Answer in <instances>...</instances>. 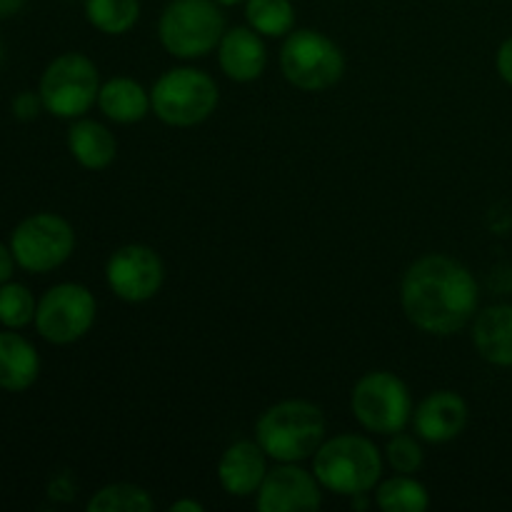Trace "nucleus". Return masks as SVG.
<instances>
[{
	"label": "nucleus",
	"instance_id": "nucleus-6",
	"mask_svg": "<svg viewBox=\"0 0 512 512\" xmlns=\"http://www.w3.org/2000/svg\"><path fill=\"white\" fill-rule=\"evenodd\" d=\"M280 68L290 85L305 93L328 90L343 78L345 58L338 45L318 30H295L280 50Z\"/></svg>",
	"mask_w": 512,
	"mask_h": 512
},
{
	"label": "nucleus",
	"instance_id": "nucleus-14",
	"mask_svg": "<svg viewBox=\"0 0 512 512\" xmlns=\"http://www.w3.org/2000/svg\"><path fill=\"white\" fill-rule=\"evenodd\" d=\"M218 60L223 73L235 83H250L263 75L268 65V50L253 28H233L218 45Z\"/></svg>",
	"mask_w": 512,
	"mask_h": 512
},
{
	"label": "nucleus",
	"instance_id": "nucleus-5",
	"mask_svg": "<svg viewBox=\"0 0 512 512\" xmlns=\"http://www.w3.org/2000/svg\"><path fill=\"white\" fill-rule=\"evenodd\" d=\"M218 85L208 73L195 68L168 70L150 90V105L163 123L190 128L218 108Z\"/></svg>",
	"mask_w": 512,
	"mask_h": 512
},
{
	"label": "nucleus",
	"instance_id": "nucleus-10",
	"mask_svg": "<svg viewBox=\"0 0 512 512\" xmlns=\"http://www.w3.org/2000/svg\"><path fill=\"white\" fill-rule=\"evenodd\" d=\"M95 313L98 305L85 285L60 283L38 300L35 328L48 343L70 345L93 328Z\"/></svg>",
	"mask_w": 512,
	"mask_h": 512
},
{
	"label": "nucleus",
	"instance_id": "nucleus-30",
	"mask_svg": "<svg viewBox=\"0 0 512 512\" xmlns=\"http://www.w3.org/2000/svg\"><path fill=\"white\" fill-rule=\"evenodd\" d=\"M203 503L198 500H178V503L170 505V512H203Z\"/></svg>",
	"mask_w": 512,
	"mask_h": 512
},
{
	"label": "nucleus",
	"instance_id": "nucleus-25",
	"mask_svg": "<svg viewBox=\"0 0 512 512\" xmlns=\"http://www.w3.org/2000/svg\"><path fill=\"white\" fill-rule=\"evenodd\" d=\"M388 463L395 473H415L423 465V448L418 445V440L403 435V430H400L388 443Z\"/></svg>",
	"mask_w": 512,
	"mask_h": 512
},
{
	"label": "nucleus",
	"instance_id": "nucleus-16",
	"mask_svg": "<svg viewBox=\"0 0 512 512\" xmlns=\"http://www.w3.org/2000/svg\"><path fill=\"white\" fill-rule=\"evenodd\" d=\"M40 358L30 340L15 330L0 333V390L23 393L38 380Z\"/></svg>",
	"mask_w": 512,
	"mask_h": 512
},
{
	"label": "nucleus",
	"instance_id": "nucleus-19",
	"mask_svg": "<svg viewBox=\"0 0 512 512\" xmlns=\"http://www.w3.org/2000/svg\"><path fill=\"white\" fill-rule=\"evenodd\" d=\"M98 105L103 110L105 118L115 120V123H138L148 115L150 95L145 93L143 85L133 78H113L105 85H100Z\"/></svg>",
	"mask_w": 512,
	"mask_h": 512
},
{
	"label": "nucleus",
	"instance_id": "nucleus-15",
	"mask_svg": "<svg viewBox=\"0 0 512 512\" xmlns=\"http://www.w3.org/2000/svg\"><path fill=\"white\" fill-rule=\"evenodd\" d=\"M265 475H268L265 450L258 443H250V440H240V443L230 445L218 463L220 485L225 488V493L235 495V498L258 493Z\"/></svg>",
	"mask_w": 512,
	"mask_h": 512
},
{
	"label": "nucleus",
	"instance_id": "nucleus-11",
	"mask_svg": "<svg viewBox=\"0 0 512 512\" xmlns=\"http://www.w3.org/2000/svg\"><path fill=\"white\" fill-rule=\"evenodd\" d=\"M110 290L128 303H145L163 288L165 265L148 245H123L105 265Z\"/></svg>",
	"mask_w": 512,
	"mask_h": 512
},
{
	"label": "nucleus",
	"instance_id": "nucleus-12",
	"mask_svg": "<svg viewBox=\"0 0 512 512\" xmlns=\"http://www.w3.org/2000/svg\"><path fill=\"white\" fill-rule=\"evenodd\" d=\"M318 478L285 463L265 475L258 490L260 512H310L320 508Z\"/></svg>",
	"mask_w": 512,
	"mask_h": 512
},
{
	"label": "nucleus",
	"instance_id": "nucleus-8",
	"mask_svg": "<svg viewBox=\"0 0 512 512\" xmlns=\"http://www.w3.org/2000/svg\"><path fill=\"white\" fill-rule=\"evenodd\" d=\"M355 420L370 433L395 435L408 425L413 413L408 385L388 370H375L355 383L350 395Z\"/></svg>",
	"mask_w": 512,
	"mask_h": 512
},
{
	"label": "nucleus",
	"instance_id": "nucleus-9",
	"mask_svg": "<svg viewBox=\"0 0 512 512\" xmlns=\"http://www.w3.org/2000/svg\"><path fill=\"white\" fill-rule=\"evenodd\" d=\"M75 233L65 218L55 213H35L18 223L10 235V250L18 268L28 273H50L73 255Z\"/></svg>",
	"mask_w": 512,
	"mask_h": 512
},
{
	"label": "nucleus",
	"instance_id": "nucleus-22",
	"mask_svg": "<svg viewBox=\"0 0 512 512\" xmlns=\"http://www.w3.org/2000/svg\"><path fill=\"white\" fill-rule=\"evenodd\" d=\"M245 18L250 28L268 38H280L295 25V10L290 0H248Z\"/></svg>",
	"mask_w": 512,
	"mask_h": 512
},
{
	"label": "nucleus",
	"instance_id": "nucleus-18",
	"mask_svg": "<svg viewBox=\"0 0 512 512\" xmlns=\"http://www.w3.org/2000/svg\"><path fill=\"white\" fill-rule=\"evenodd\" d=\"M70 155L88 170H103L118 155V143L105 125L95 120H75L68 130Z\"/></svg>",
	"mask_w": 512,
	"mask_h": 512
},
{
	"label": "nucleus",
	"instance_id": "nucleus-21",
	"mask_svg": "<svg viewBox=\"0 0 512 512\" xmlns=\"http://www.w3.org/2000/svg\"><path fill=\"white\" fill-rule=\"evenodd\" d=\"M428 505V490L410 475H395L378 488V508L385 512H425Z\"/></svg>",
	"mask_w": 512,
	"mask_h": 512
},
{
	"label": "nucleus",
	"instance_id": "nucleus-1",
	"mask_svg": "<svg viewBox=\"0 0 512 512\" xmlns=\"http://www.w3.org/2000/svg\"><path fill=\"white\" fill-rule=\"evenodd\" d=\"M400 300L415 328L430 335H453L463 330L478 310V283L458 260L425 255L405 273Z\"/></svg>",
	"mask_w": 512,
	"mask_h": 512
},
{
	"label": "nucleus",
	"instance_id": "nucleus-3",
	"mask_svg": "<svg viewBox=\"0 0 512 512\" xmlns=\"http://www.w3.org/2000/svg\"><path fill=\"white\" fill-rule=\"evenodd\" d=\"M383 460L378 448L360 435L325 440L313 458V475L325 490L338 495H365L378 485Z\"/></svg>",
	"mask_w": 512,
	"mask_h": 512
},
{
	"label": "nucleus",
	"instance_id": "nucleus-23",
	"mask_svg": "<svg viewBox=\"0 0 512 512\" xmlns=\"http://www.w3.org/2000/svg\"><path fill=\"white\" fill-rule=\"evenodd\" d=\"M153 498L148 490L130 483L105 485L88 500V512H150Z\"/></svg>",
	"mask_w": 512,
	"mask_h": 512
},
{
	"label": "nucleus",
	"instance_id": "nucleus-29",
	"mask_svg": "<svg viewBox=\"0 0 512 512\" xmlns=\"http://www.w3.org/2000/svg\"><path fill=\"white\" fill-rule=\"evenodd\" d=\"M25 0H0V18H13L23 10Z\"/></svg>",
	"mask_w": 512,
	"mask_h": 512
},
{
	"label": "nucleus",
	"instance_id": "nucleus-4",
	"mask_svg": "<svg viewBox=\"0 0 512 512\" xmlns=\"http://www.w3.org/2000/svg\"><path fill=\"white\" fill-rule=\"evenodd\" d=\"M163 48L175 58H203L225 35V18L215 0H170L158 23Z\"/></svg>",
	"mask_w": 512,
	"mask_h": 512
},
{
	"label": "nucleus",
	"instance_id": "nucleus-31",
	"mask_svg": "<svg viewBox=\"0 0 512 512\" xmlns=\"http://www.w3.org/2000/svg\"><path fill=\"white\" fill-rule=\"evenodd\" d=\"M218 5H238V3H245V0H215Z\"/></svg>",
	"mask_w": 512,
	"mask_h": 512
},
{
	"label": "nucleus",
	"instance_id": "nucleus-27",
	"mask_svg": "<svg viewBox=\"0 0 512 512\" xmlns=\"http://www.w3.org/2000/svg\"><path fill=\"white\" fill-rule=\"evenodd\" d=\"M498 73L505 83L512 85V38L505 40L498 50Z\"/></svg>",
	"mask_w": 512,
	"mask_h": 512
},
{
	"label": "nucleus",
	"instance_id": "nucleus-2",
	"mask_svg": "<svg viewBox=\"0 0 512 512\" xmlns=\"http://www.w3.org/2000/svg\"><path fill=\"white\" fill-rule=\"evenodd\" d=\"M258 445L278 463H298L318 453L325 440V418L308 400H283L260 415Z\"/></svg>",
	"mask_w": 512,
	"mask_h": 512
},
{
	"label": "nucleus",
	"instance_id": "nucleus-32",
	"mask_svg": "<svg viewBox=\"0 0 512 512\" xmlns=\"http://www.w3.org/2000/svg\"><path fill=\"white\" fill-rule=\"evenodd\" d=\"M3 53H5V50H3V43H0V63H3Z\"/></svg>",
	"mask_w": 512,
	"mask_h": 512
},
{
	"label": "nucleus",
	"instance_id": "nucleus-17",
	"mask_svg": "<svg viewBox=\"0 0 512 512\" xmlns=\"http://www.w3.org/2000/svg\"><path fill=\"white\" fill-rule=\"evenodd\" d=\"M473 343L488 363L512 368V305H493L475 318Z\"/></svg>",
	"mask_w": 512,
	"mask_h": 512
},
{
	"label": "nucleus",
	"instance_id": "nucleus-26",
	"mask_svg": "<svg viewBox=\"0 0 512 512\" xmlns=\"http://www.w3.org/2000/svg\"><path fill=\"white\" fill-rule=\"evenodd\" d=\"M43 108V98L40 93H30V90H23V93L15 95L13 100V113L18 120H33L35 115Z\"/></svg>",
	"mask_w": 512,
	"mask_h": 512
},
{
	"label": "nucleus",
	"instance_id": "nucleus-28",
	"mask_svg": "<svg viewBox=\"0 0 512 512\" xmlns=\"http://www.w3.org/2000/svg\"><path fill=\"white\" fill-rule=\"evenodd\" d=\"M15 255L13 250H10V245H3L0 243V285L8 283L10 278H13V270H15Z\"/></svg>",
	"mask_w": 512,
	"mask_h": 512
},
{
	"label": "nucleus",
	"instance_id": "nucleus-13",
	"mask_svg": "<svg viewBox=\"0 0 512 512\" xmlns=\"http://www.w3.org/2000/svg\"><path fill=\"white\" fill-rule=\"evenodd\" d=\"M413 423L415 433L428 443H448L468 425V405L458 393L438 390L418 405Z\"/></svg>",
	"mask_w": 512,
	"mask_h": 512
},
{
	"label": "nucleus",
	"instance_id": "nucleus-20",
	"mask_svg": "<svg viewBox=\"0 0 512 512\" xmlns=\"http://www.w3.org/2000/svg\"><path fill=\"white\" fill-rule=\"evenodd\" d=\"M85 18L105 35H123L138 23L140 0H85Z\"/></svg>",
	"mask_w": 512,
	"mask_h": 512
},
{
	"label": "nucleus",
	"instance_id": "nucleus-24",
	"mask_svg": "<svg viewBox=\"0 0 512 512\" xmlns=\"http://www.w3.org/2000/svg\"><path fill=\"white\" fill-rule=\"evenodd\" d=\"M35 303L33 293L20 283H3L0 285V325L8 330H20L25 325L35 323Z\"/></svg>",
	"mask_w": 512,
	"mask_h": 512
},
{
	"label": "nucleus",
	"instance_id": "nucleus-7",
	"mask_svg": "<svg viewBox=\"0 0 512 512\" xmlns=\"http://www.w3.org/2000/svg\"><path fill=\"white\" fill-rule=\"evenodd\" d=\"M38 93L43 108L55 118H80L98 103V68L80 53L58 55L45 68Z\"/></svg>",
	"mask_w": 512,
	"mask_h": 512
}]
</instances>
